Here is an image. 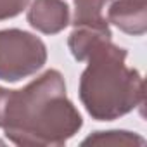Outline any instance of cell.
Segmentation results:
<instances>
[{"label":"cell","instance_id":"1","mask_svg":"<svg viewBox=\"0 0 147 147\" xmlns=\"http://www.w3.org/2000/svg\"><path fill=\"white\" fill-rule=\"evenodd\" d=\"M82 126V114L67 99L57 69H47L19 90L0 87V128L16 145L61 147Z\"/></svg>","mask_w":147,"mask_h":147},{"label":"cell","instance_id":"2","mask_svg":"<svg viewBox=\"0 0 147 147\" xmlns=\"http://www.w3.org/2000/svg\"><path fill=\"white\" fill-rule=\"evenodd\" d=\"M126 55L123 47L104 40L87 57L88 64L80 78V100L97 121H113L144 106V78L126 66Z\"/></svg>","mask_w":147,"mask_h":147},{"label":"cell","instance_id":"3","mask_svg":"<svg viewBox=\"0 0 147 147\" xmlns=\"http://www.w3.org/2000/svg\"><path fill=\"white\" fill-rule=\"evenodd\" d=\"M47 47L33 33L11 28L0 30V80L16 83L43 67Z\"/></svg>","mask_w":147,"mask_h":147},{"label":"cell","instance_id":"4","mask_svg":"<svg viewBox=\"0 0 147 147\" xmlns=\"http://www.w3.org/2000/svg\"><path fill=\"white\" fill-rule=\"evenodd\" d=\"M26 18L30 26L36 31L55 35L69 26L71 7L67 0H33Z\"/></svg>","mask_w":147,"mask_h":147},{"label":"cell","instance_id":"5","mask_svg":"<svg viewBox=\"0 0 147 147\" xmlns=\"http://www.w3.org/2000/svg\"><path fill=\"white\" fill-rule=\"evenodd\" d=\"M107 23L123 33L142 36L147 31V0H111Z\"/></svg>","mask_w":147,"mask_h":147},{"label":"cell","instance_id":"6","mask_svg":"<svg viewBox=\"0 0 147 147\" xmlns=\"http://www.w3.org/2000/svg\"><path fill=\"white\" fill-rule=\"evenodd\" d=\"M111 28L106 26H75L67 38V47L76 61H87L88 54L104 40H111Z\"/></svg>","mask_w":147,"mask_h":147},{"label":"cell","instance_id":"7","mask_svg":"<svg viewBox=\"0 0 147 147\" xmlns=\"http://www.w3.org/2000/svg\"><path fill=\"white\" fill-rule=\"evenodd\" d=\"M71 4L73 26H106L109 24L104 18V9L111 0H67Z\"/></svg>","mask_w":147,"mask_h":147},{"label":"cell","instance_id":"8","mask_svg":"<svg viewBox=\"0 0 147 147\" xmlns=\"http://www.w3.org/2000/svg\"><path fill=\"white\" fill-rule=\"evenodd\" d=\"M83 145H114V147H144L145 138L138 133L126 131V130H109V131H95L88 135Z\"/></svg>","mask_w":147,"mask_h":147},{"label":"cell","instance_id":"9","mask_svg":"<svg viewBox=\"0 0 147 147\" xmlns=\"http://www.w3.org/2000/svg\"><path fill=\"white\" fill-rule=\"evenodd\" d=\"M30 4V0H0V21L19 16Z\"/></svg>","mask_w":147,"mask_h":147}]
</instances>
